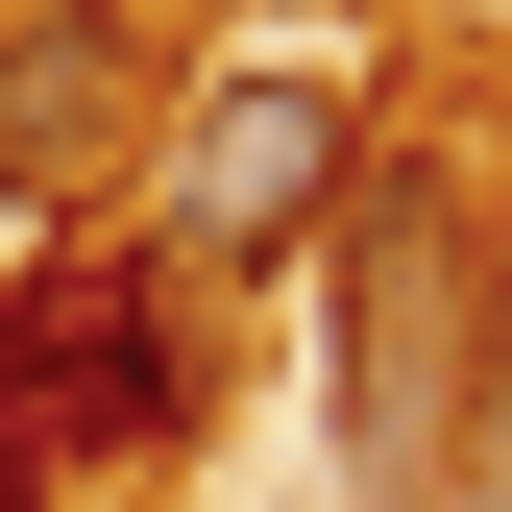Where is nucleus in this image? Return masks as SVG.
Instances as JSON below:
<instances>
[{
  "mask_svg": "<svg viewBox=\"0 0 512 512\" xmlns=\"http://www.w3.org/2000/svg\"><path fill=\"white\" fill-rule=\"evenodd\" d=\"M0 25H25V0H0Z\"/></svg>",
  "mask_w": 512,
  "mask_h": 512,
  "instance_id": "39448f33",
  "label": "nucleus"
},
{
  "mask_svg": "<svg viewBox=\"0 0 512 512\" xmlns=\"http://www.w3.org/2000/svg\"><path fill=\"white\" fill-rule=\"evenodd\" d=\"M220 317L147 220H74V244H25L0 269V512H74V488H147V464H196V415H220Z\"/></svg>",
  "mask_w": 512,
  "mask_h": 512,
  "instance_id": "f257e3e1",
  "label": "nucleus"
},
{
  "mask_svg": "<svg viewBox=\"0 0 512 512\" xmlns=\"http://www.w3.org/2000/svg\"><path fill=\"white\" fill-rule=\"evenodd\" d=\"M317 439H342V512H439L464 464V342H488V220L439 147H366L342 220H317Z\"/></svg>",
  "mask_w": 512,
  "mask_h": 512,
  "instance_id": "f03ea898",
  "label": "nucleus"
},
{
  "mask_svg": "<svg viewBox=\"0 0 512 512\" xmlns=\"http://www.w3.org/2000/svg\"><path fill=\"white\" fill-rule=\"evenodd\" d=\"M366 147H391V122H366V74H171L147 171H122V220H147L196 293H269V269H317V220H342Z\"/></svg>",
  "mask_w": 512,
  "mask_h": 512,
  "instance_id": "7ed1b4c3",
  "label": "nucleus"
},
{
  "mask_svg": "<svg viewBox=\"0 0 512 512\" xmlns=\"http://www.w3.org/2000/svg\"><path fill=\"white\" fill-rule=\"evenodd\" d=\"M171 74H196V49H171L147 0H25V25H0V220H49V244H74L122 171H147Z\"/></svg>",
  "mask_w": 512,
  "mask_h": 512,
  "instance_id": "20e7f679",
  "label": "nucleus"
}]
</instances>
